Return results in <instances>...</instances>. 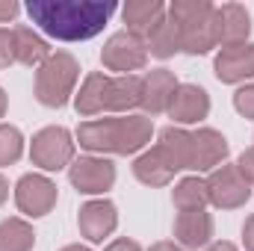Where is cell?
Wrapping results in <instances>:
<instances>
[{
	"mask_svg": "<svg viewBox=\"0 0 254 251\" xmlns=\"http://www.w3.org/2000/svg\"><path fill=\"white\" fill-rule=\"evenodd\" d=\"M213 71L222 83H246L254 77V45L243 42V45H225L219 48L216 60H213Z\"/></svg>",
	"mask_w": 254,
	"mask_h": 251,
	"instance_id": "9",
	"label": "cell"
},
{
	"mask_svg": "<svg viewBox=\"0 0 254 251\" xmlns=\"http://www.w3.org/2000/svg\"><path fill=\"white\" fill-rule=\"evenodd\" d=\"M142 107V77L136 74H122L113 77V101H110V113H130Z\"/></svg>",
	"mask_w": 254,
	"mask_h": 251,
	"instance_id": "23",
	"label": "cell"
},
{
	"mask_svg": "<svg viewBox=\"0 0 254 251\" xmlns=\"http://www.w3.org/2000/svg\"><path fill=\"white\" fill-rule=\"evenodd\" d=\"M101 63L107 65L110 71H119V77L122 74H133V71L145 68V63H148V48H145V42L139 36L122 30V33H113L107 39V45L101 51Z\"/></svg>",
	"mask_w": 254,
	"mask_h": 251,
	"instance_id": "5",
	"label": "cell"
},
{
	"mask_svg": "<svg viewBox=\"0 0 254 251\" xmlns=\"http://www.w3.org/2000/svg\"><path fill=\"white\" fill-rule=\"evenodd\" d=\"M204 251H240V249H237L234 243H225V240H222V243H213V246H207Z\"/></svg>",
	"mask_w": 254,
	"mask_h": 251,
	"instance_id": "33",
	"label": "cell"
},
{
	"mask_svg": "<svg viewBox=\"0 0 254 251\" xmlns=\"http://www.w3.org/2000/svg\"><path fill=\"white\" fill-rule=\"evenodd\" d=\"M243 246H246V251H254V213L243 225Z\"/></svg>",
	"mask_w": 254,
	"mask_h": 251,
	"instance_id": "31",
	"label": "cell"
},
{
	"mask_svg": "<svg viewBox=\"0 0 254 251\" xmlns=\"http://www.w3.org/2000/svg\"><path fill=\"white\" fill-rule=\"evenodd\" d=\"M24 154V136L12 125H0V166L18 163Z\"/></svg>",
	"mask_w": 254,
	"mask_h": 251,
	"instance_id": "26",
	"label": "cell"
},
{
	"mask_svg": "<svg viewBox=\"0 0 254 251\" xmlns=\"http://www.w3.org/2000/svg\"><path fill=\"white\" fill-rule=\"evenodd\" d=\"M68 181L83 195H101L116 184V166L107 157L89 154V157H80L68 166Z\"/></svg>",
	"mask_w": 254,
	"mask_h": 251,
	"instance_id": "7",
	"label": "cell"
},
{
	"mask_svg": "<svg viewBox=\"0 0 254 251\" xmlns=\"http://www.w3.org/2000/svg\"><path fill=\"white\" fill-rule=\"evenodd\" d=\"M157 148L166 154V160L178 169V172H184V169H192V133L190 130H184V127H163L160 130V142H157Z\"/></svg>",
	"mask_w": 254,
	"mask_h": 251,
	"instance_id": "21",
	"label": "cell"
},
{
	"mask_svg": "<svg viewBox=\"0 0 254 251\" xmlns=\"http://www.w3.org/2000/svg\"><path fill=\"white\" fill-rule=\"evenodd\" d=\"M77 225H80V234L89 240V243H104V237H110L119 225V210L113 201L107 198H95V201H86L80 207V216H77Z\"/></svg>",
	"mask_w": 254,
	"mask_h": 251,
	"instance_id": "10",
	"label": "cell"
},
{
	"mask_svg": "<svg viewBox=\"0 0 254 251\" xmlns=\"http://www.w3.org/2000/svg\"><path fill=\"white\" fill-rule=\"evenodd\" d=\"M30 160L42 172H60L74 163V136L65 127H45L30 142Z\"/></svg>",
	"mask_w": 254,
	"mask_h": 251,
	"instance_id": "4",
	"label": "cell"
},
{
	"mask_svg": "<svg viewBox=\"0 0 254 251\" xmlns=\"http://www.w3.org/2000/svg\"><path fill=\"white\" fill-rule=\"evenodd\" d=\"M181 30V51L190 57H201L213 48H219V33H216V9L210 15H204L195 24H184Z\"/></svg>",
	"mask_w": 254,
	"mask_h": 251,
	"instance_id": "18",
	"label": "cell"
},
{
	"mask_svg": "<svg viewBox=\"0 0 254 251\" xmlns=\"http://www.w3.org/2000/svg\"><path fill=\"white\" fill-rule=\"evenodd\" d=\"M169 116L175 119V125H198L210 116V95L195 83H181L169 104Z\"/></svg>",
	"mask_w": 254,
	"mask_h": 251,
	"instance_id": "14",
	"label": "cell"
},
{
	"mask_svg": "<svg viewBox=\"0 0 254 251\" xmlns=\"http://www.w3.org/2000/svg\"><path fill=\"white\" fill-rule=\"evenodd\" d=\"M178 80L169 68H154L142 77V110L145 116H160V113H169V104L178 92Z\"/></svg>",
	"mask_w": 254,
	"mask_h": 251,
	"instance_id": "12",
	"label": "cell"
},
{
	"mask_svg": "<svg viewBox=\"0 0 254 251\" xmlns=\"http://www.w3.org/2000/svg\"><path fill=\"white\" fill-rule=\"evenodd\" d=\"M234 107L243 119H254V83H246L234 92Z\"/></svg>",
	"mask_w": 254,
	"mask_h": 251,
	"instance_id": "27",
	"label": "cell"
},
{
	"mask_svg": "<svg viewBox=\"0 0 254 251\" xmlns=\"http://www.w3.org/2000/svg\"><path fill=\"white\" fill-rule=\"evenodd\" d=\"M12 45H15V63L27 65V68H42L45 60L51 57L48 42L33 27H24V24L12 30Z\"/></svg>",
	"mask_w": 254,
	"mask_h": 251,
	"instance_id": "20",
	"label": "cell"
},
{
	"mask_svg": "<svg viewBox=\"0 0 254 251\" xmlns=\"http://www.w3.org/2000/svg\"><path fill=\"white\" fill-rule=\"evenodd\" d=\"M6 198H9V184H6V178L0 175V207L6 204Z\"/></svg>",
	"mask_w": 254,
	"mask_h": 251,
	"instance_id": "35",
	"label": "cell"
},
{
	"mask_svg": "<svg viewBox=\"0 0 254 251\" xmlns=\"http://www.w3.org/2000/svg\"><path fill=\"white\" fill-rule=\"evenodd\" d=\"M172 201H175V207H178L181 213H187V210H204V207L210 204L207 181H201L198 175L184 178V181L175 187V192H172Z\"/></svg>",
	"mask_w": 254,
	"mask_h": 251,
	"instance_id": "25",
	"label": "cell"
},
{
	"mask_svg": "<svg viewBox=\"0 0 254 251\" xmlns=\"http://www.w3.org/2000/svg\"><path fill=\"white\" fill-rule=\"evenodd\" d=\"M151 251H184V249L175 246V243H157V246H151Z\"/></svg>",
	"mask_w": 254,
	"mask_h": 251,
	"instance_id": "34",
	"label": "cell"
},
{
	"mask_svg": "<svg viewBox=\"0 0 254 251\" xmlns=\"http://www.w3.org/2000/svg\"><path fill=\"white\" fill-rule=\"evenodd\" d=\"M15 63V45H12V30L0 27V68Z\"/></svg>",
	"mask_w": 254,
	"mask_h": 251,
	"instance_id": "28",
	"label": "cell"
},
{
	"mask_svg": "<svg viewBox=\"0 0 254 251\" xmlns=\"http://www.w3.org/2000/svg\"><path fill=\"white\" fill-rule=\"evenodd\" d=\"M228 139L213 130V127H201L192 133V172H213L228 160Z\"/></svg>",
	"mask_w": 254,
	"mask_h": 251,
	"instance_id": "13",
	"label": "cell"
},
{
	"mask_svg": "<svg viewBox=\"0 0 254 251\" xmlns=\"http://www.w3.org/2000/svg\"><path fill=\"white\" fill-rule=\"evenodd\" d=\"M154 136V122L148 116H119V119H95L77 127V142L89 154H136Z\"/></svg>",
	"mask_w": 254,
	"mask_h": 251,
	"instance_id": "2",
	"label": "cell"
},
{
	"mask_svg": "<svg viewBox=\"0 0 254 251\" xmlns=\"http://www.w3.org/2000/svg\"><path fill=\"white\" fill-rule=\"evenodd\" d=\"M216 33H219V48L249 42V33H252V15H249V9L240 6V3L216 6Z\"/></svg>",
	"mask_w": 254,
	"mask_h": 251,
	"instance_id": "15",
	"label": "cell"
},
{
	"mask_svg": "<svg viewBox=\"0 0 254 251\" xmlns=\"http://www.w3.org/2000/svg\"><path fill=\"white\" fill-rule=\"evenodd\" d=\"M213 237V216L204 210H187L175 219V240L181 249H204Z\"/></svg>",
	"mask_w": 254,
	"mask_h": 251,
	"instance_id": "17",
	"label": "cell"
},
{
	"mask_svg": "<svg viewBox=\"0 0 254 251\" xmlns=\"http://www.w3.org/2000/svg\"><path fill=\"white\" fill-rule=\"evenodd\" d=\"M237 169H240V175L246 178V184L254 187V148H249V151H243V154H240Z\"/></svg>",
	"mask_w": 254,
	"mask_h": 251,
	"instance_id": "29",
	"label": "cell"
},
{
	"mask_svg": "<svg viewBox=\"0 0 254 251\" xmlns=\"http://www.w3.org/2000/svg\"><path fill=\"white\" fill-rule=\"evenodd\" d=\"M110 101H113V77L101 74V71H92L83 80L80 92L74 95V110H77V116L92 119V116L110 113Z\"/></svg>",
	"mask_w": 254,
	"mask_h": 251,
	"instance_id": "11",
	"label": "cell"
},
{
	"mask_svg": "<svg viewBox=\"0 0 254 251\" xmlns=\"http://www.w3.org/2000/svg\"><path fill=\"white\" fill-rule=\"evenodd\" d=\"M145 48H148V54L157 57V60H169V57L181 54V30H178V24L166 15V18L145 36Z\"/></svg>",
	"mask_w": 254,
	"mask_h": 251,
	"instance_id": "22",
	"label": "cell"
},
{
	"mask_svg": "<svg viewBox=\"0 0 254 251\" xmlns=\"http://www.w3.org/2000/svg\"><path fill=\"white\" fill-rule=\"evenodd\" d=\"M36 231L24 219H3L0 222V251H33Z\"/></svg>",
	"mask_w": 254,
	"mask_h": 251,
	"instance_id": "24",
	"label": "cell"
},
{
	"mask_svg": "<svg viewBox=\"0 0 254 251\" xmlns=\"http://www.w3.org/2000/svg\"><path fill=\"white\" fill-rule=\"evenodd\" d=\"M77 77H80V65L68 51L51 54L45 60V65L36 71V98H39V104H45L51 110L65 107L74 95Z\"/></svg>",
	"mask_w": 254,
	"mask_h": 251,
	"instance_id": "3",
	"label": "cell"
},
{
	"mask_svg": "<svg viewBox=\"0 0 254 251\" xmlns=\"http://www.w3.org/2000/svg\"><path fill=\"white\" fill-rule=\"evenodd\" d=\"M122 18L127 24V33L145 42V36L166 18V3L163 0H127L122 6Z\"/></svg>",
	"mask_w": 254,
	"mask_h": 251,
	"instance_id": "16",
	"label": "cell"
},
{
	"mask_svg": "<svg viewBox=\"0 0 254 251\" xmlns=\"http://www.w3.org/2000/svg\"><path fill=\"white\" fill-rule=\"evenodd\" d=\"M116 3L101 0H30L27 15L51 39L60 42H86L98 36L113 18Z\"/></svg>",
	"mask_w": 254,
	"mask_h": 251,
	"instance_id": "1",
	"label": "cell"
},
{
	"mask_svg": "<svg viewBox=\"0 0 254 251\" xmlns=\"http://www.w3.org/2000/svg\"><path fill=\"white\" fill-rule=\"evenodd\" d=\"M6 107H9V101H6V92L0 89V119L6 116Z\"/></svg>",
	"mask_w": 254,
	"mask_h": 251,
	"instance_id": "36",
	"label": "cell"
},
{
	"mask_svg": "<svg viewBox=\"0 0 254 251\" xmlns=\"http://www.w3.org/2000/svg\"><path fill=\"white\" fill-rule=\"evenodd\" d=\"M15 204L30 219L48 216L57 207V184L45 175H24L15 184Z\"/></svg>",
	"mask_w": 254,
	"mask_h": 251,
	"instance_id": "8",
	"label": "cell"
},
{
	"mask_svg": "<svg viewBox=\"0 0 254 251\" xmlns=\"http://www.w3.org/2000/svg\"><path fill=\"white\" fill-rule=\"evenodd\" d=\"M207 195H210L213 207H219V210H237V207H243L252 198V187L246 184V178L240 175L237 166L222 163L207 178Z\"/></svg>",
	"mask_w": 254,
	"mask_h": 251,
	"instance_id": "6",
	"label": "cell"
},
{
	"mask_svg": "<svg viewBox=\"0 0 254 251\" xmlns=\"http://www.w3.org/2000/svg\"><path fill=\"white\" fill-rule=\"evenodd\" d=\"M18 12H21V6H18L15 0H0V24L12 21V18H15Z\"/></svg>",
	"mask_w": 254,
	"mask_h": 251,
	"instance_id": "30",
	"label": "cell"
},
{
	"mask_svg": "<svg viewBox=\"0 0 254 251\" xmlns=\"http://www.w3.org/2000/svg\"><path fill=\"white\" fill-rule=\"evenodd\" d=\"M60 251H92V249H86V246H65V249Z\"/></svg>",
	"mask_w": 254,
	"mask_h": 251,
	"instance_id": "37",
	"label": "cell"
},
{
	"mask_svg": "<svg viewBox=\"0 0 254 251\" xmlns=\"http://www.w3.org/2000/svg\"><path fill=\"white\" fill-rule=\"evenodd\" d=\"M104 251H142V249H139V243H133V240H116V243H110Z\"/></svg>",
	"mask_w": 254,
	"mask_h": 251,
	"instance_id": "32",
	"label": "cell"
},
{
	"mask_svg": "<svg viewBox=\"0 0 254 251\" xmlns=\"http://www.w3.org/2000/svg\"><path fill=\"white\" fill-rule=\"evenodd\" d=\"M133 175L145 187H166V184H172V178L178 175V169L166 160V154L160 148H151V151H145V154L136 157Z\"/></svg>",
	"mask_w": 254,
	"mask_h": 251,
	"instance_id": "19",
	"label": "cell"
}]
</instances>
